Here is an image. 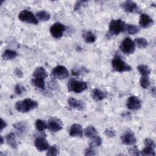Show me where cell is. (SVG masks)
I'll list each match as a JSON object with an SVG mask.
<instances>
[{
    "label": "cell",
    "mask_w": 156,
    "mask_h": 156,
    "mask_svg": "<svg viewBox=\"0 0 156 156\" xmlns=\"http://www.w3.org/2000/svg\"><path fill=\"white\" fill-rule=\"evenodd\" d=\"M38 107V102L32 99H25L18 101L15 104L16 110L21 113H26Z\"/></svg>",
    "instance_id": "obj_1"
},
{
    "label": "cell",
    "mask_w": 156,
    "mask_h": 156,
    "mask_svg": "<svg viewBox=\"0 0 156 156\" xmlns=\"http://www.w3.org/2000/svg\"><path fill=\"white\" fill-rule=\"evenodd\" d=\"M126 24L121 19L112 20L109 24V30L107 35H117L126 29Z\"/></svg>",
    "instance_id": "obj_2"
},
{
    "label": "cell",
    "mask_w": 156,
    "mask_h": 156,
    "mask_svg": "<svg viewBox=\"0 0 156 156\" xmlns=\"http://www.w3.org/2000/svg\"><path fill=\"white\" fill-rule=\"evenodd\" d=\"M87 88V84L85 82L77 80L74 79H70L68 82V89L70 91L76 93H80Z\"/></svg>",
    "instance_id": "obj_3"
},
{
    "label": "cell",
    "mask_w": 156,
    "mask_h": 156,
    "mask_svg": "<svg viewBox=\"0 0 156 156\" xmlns=\"http://www.w3.org/2000/svg\"><path fill=\"white\" fill-rule=\"evenodd\" d=\"M112 65L115 71L120 73L129 71L132 69L131 66L124 62L118 55H115L113 58L112 61Z\"/></svg>",
    "instance_id": "obj_4"
},
{
    "label": "cell",
    "mask_w": 156,
    "mask_h": 156,
    "mask_svg": "<svg viewBox=\"0 0 156 156\" xmlns=\"http://www.w3.org/2000/svg\"><path fill=\"white\" fill-rule=\"evenodd\" d=\"M18 18L20 21L27 23L33 24H37L38 21L34 15L27 10H23L21 11L18 15Z\"/></svg>",
    "instance_id": "obj_5"
},
{
    "label": "cell",
    "mask_w": 156,
    "mask_h": 156,
    "mask_svg": "<svg viewBox=\"0 0 156 156\" xmlns=\"http://www.w3.org/2000/svg\"><path fill=\"white\" fill-rule=\"evenodd\" d=\"M121 51L126 54H132L135 49V44L130 38H124L119 45Z\"/></svg>",
    "instance_id": "obj_6"
},
{
    "label": "cell",
    "mask_w": 156,
    "mask_h": 156,
    "mask_svg": "<svg viewBox=\"0 0 156 156\" xmlns=\"http://www.w3.org/2000/svg\"><path fill=\"white\" fill-rule=\"evenodd\" d=\"M51 76L54 79H64L69 76V73L65 66L58 65L52 69L51 71Z\"/></svg>",
    "instance_id": "obj_7"
},
{
    "label": "cell",
    "mask_w": 156,
    "mask_h": 156,
    "mask_svg": "<svg viewBox=\"0 0 156 156\" xmlns=\"http://www.w3.org/2000/svg\"><path fill=\"white\" fill-rule=\"evenodd\" d=\"M65 30V26L60 23H55L50 27V32L52 36L55 38H60L63 36Z\"/></svg>",
    "instance_id": "obj_8"
},
{
    "label": "cell",
    "mask_w": 156,
    "mask_h": 156,
    "mask_svg": "<svg viewBox=\"0 0 156 156\" xmlns=\"http://www.w3.org/2000/svg\"><path fill=\"white\" fill-rule=\"evenodd\" d=\"M47 127L50 131L55 132L60 130L63 127V125L62 121L59 119L51 118L48 120Z\"/></svg>",
    "instance_id": "obj_9"
},
{
    "label": "cell",
    "mask_w": 156,
    "mask_h": 156,
    "mask_svg": "<svg viewBox=\"0 0 156 156\" xmlns=\"http://www.w3.org/2000/svg\"><path fill=\"white\" fill-rule=\"evenodd\" d=\"M126 105L130 110H137L141 108V101L138 97L132 96L127 99Z\"/></svg>",
    "instance_id": "obj_10"
},
{
    "label": "cell",
    "mask_w": 156,
    "mask_h": 156,
    "mask_svg": "<svg viewBox=\"0 0 156 156\" xmlns=\"http://www.w3.org/2000/svg\"><path fill=\"white\" fill-rule=\"evenodd\" d=\"M122 143L126 145H132L136 142V138L133 132L131 131L126 132L121 136Z\"/></svg>",
    "instance_id": "obj_11"
},
{
    "label": "cell",
    "mask_w": 156,
    "mask_h": 156,
    "mask_svg": "<svg viewBox=\"0 0 156 156\" xmlns=\"http://www.w3.org/2000/svg\"><path fill=\"white\" fill-rule=\"evenodd\" d=\"M121 7L123 10L127 13L137 12L138 11V7L137 4L132 1H126L122 4Z\"/></svg>",
    "instance_id": "obj_12"
},
{
    "label": "cell",
    "mask_w": 156,
    "mask_h": 156,
    "mask_svg": "<svg viewBox=\"0 0 156 156\" xmlns=\"http://www.w3.org/2000/svg\"><path fill=\"white\" fill-rule=\"evenodd\" d=\"M34 144H35V147L40 152L46 151V150L48 149V148L49 147V143H48L47 140L45 138H42V137L37 138L35 140Z\"/></svg>",
    "instance_id": "obj_13"
},
{
    "label": "cell",
    "mask_w": 156,
    "mask_h": 156,
    "mask_svg": "<svg viewBox=\"0 0 156 156\" xmlns=\"http://www.w3.org/2000/svg\"><path fill=\"white\" fill-rule=\"evenodd\" d=\"M68 103L69 104V106L74 109H77L79 110H82L85 108V103L83 101H81L80 100H77L74 98H69L68 99Z\"/></svg>",
    "instance_id": "obj_14"
},
{
    "label": "cell",
    "mask_w": 156,
    "mask_h": 156,
    "mask_svg": "<svg viewBox=\"0 0 156 156\" xmlns=\"http://www.w3.org/2000/svg\"><path fill=\"white\" fill-rule=\"evenodd\" d=\"M154 24L153 20L147 14L143 13L140 15L139 24L143 28H147Z\"/></svg>",
    "instance_id": "obj_15"
},
{
    "label": "cell",
    "mask_w": 156,
    "mask_h": 156,
    "mask_svg": "<svg viewBox=\"0 0 156 156\" xmlns=\"http://www.w3.org/2000/svg\"><path fill=\"white\" fill-rule=\"evenodd\" d=\"M13 126L17 134L19 135H23L25 134L28 130V126L26 122L20 121L16 122L13 124Z\"/></svg>",
    "instance_id": "obj_16"
},
{
    "label": "cell",
    "mask_w": 156,
    "mask_h": 156,
    "mask_svg": "<svg viewBox=\"0 0 156 156\" xmlns=\"http://www.w3.org/2000/svg\"><path fill=\"white\" fill-rule=\"evenodd\" d=\"M82 134H83L82 128L79 124H74L71 126L70 130H69L70 136L82 137Z\"/></svg>",
    "instance_id": "obj_17"
},
{
    "label": "cell",
    "mask_w": 156,
    "mask_h": 156,
    "mask_svg": "<svg viewBox=\"0 0 156 156\" xmlns=\"http://www.w3.org/2000/svg\"><path fill=\"white\" fill-rule=\"evenodd\" d=\"M92 98L96 101H100L107 98V94L98 88L93 89L91 92Z\"/></svg>",
    "instance_id": "obj_18"
},
{
    "label": "cell",
    "mask_w": 156,
    "mask_h": 156,
    "mask_svg": "<svg viewBox=\"0 0 156 156\" xmlns=\"http://www.w3.org/2000/svg\"><path fill=\"white\" fill-rule=\"evenodd\" d=\"M33 77L34 78L45 79L48 77V73L44 68L40 66L34 70L33 73Z\"/></svg>",
    "instance_id": "obj_19"
},
{
    "label": "cell",
    "mask_w": 156,
    "mask_h": 156,
    "mask_svg": "<svg viewBox=\"0 0 156 156\" xmlns=\"http://www.w3.org/2000/svg\"><path fill=\"white\" fill-rule=\"evenodd\" d=\"M17 56H18V54L16 51L10 50V49L5 50L2 55V58L4 60H10L14 59Z\"/></svg>",
    "instance_id": "obj_20"
},
{
    "label": "cell",
    "mask_w": 156,
    "mask_h": 156,
    "mask_svg": "<svg viewBox=\"0 0 156 156\" xmlns=\"http://www.w3.org/2000/svg\"><path fill=\"white\" fill-rule=\"evenodd\" d=\"M85 135L87 137L90 138H93V137H94L95 136L97 135L98 134V131L96 130V129L94 128V126H88L84 131Z\"/></svg>",
    "instance_id": "obj_21"
},
{
    "label": "cell",
    "mask_w": 156,
    "mask_h": 156,
    "mask_svg": "<svg viewBox=\"0 0 156 156\" xmlns=\"http://www.w3.org/2000/svg\"><path fill=\"white\" fill-rule=\"evenodd\" d=\"M5 140L7 143L13 148H16L17 143L15 140V135L13 133H10L5 136Z\"/></svg>",
    "instance_id": "obj_22"
},
{
    "label": "cell",
    "mask_w": 156,
    "mask_h": 156,
    "mask_svg": "<svg viewBox=\"0 0 156 156\" xmlns=\"http://www.w3.org/2000/svg\"><path fill=\"white\" fill-rule=\"evenodd\" d=\"M32 83L38 88L43 90L45 88V82L44 79H38V78H33L31 80Z\"/></svg>",
    "instance_id": "obj_23"
},
{
    "label": "cell",
    "mask_w": 156,
    "mask_h": 156,
    "mask_svg": "<svg viewBox=\"0 0 156 156\" xmlns=\"http://www.w3.org/2000/svg\"><path fill=\"white\" fill-rule=\"evenodd\" d=\"M83 37L84 38V40L85 42L88 43H94L96 40V36L94 35L93 33H92L90 31H88L85 32L83 34Z\"/></svg>",
    "instance_id": "obj_24"
},
{
    "label": "cell",
    "mask_w": 156,
    "mask_h": 156,
    "mask_svg": "<svg viewBox=\"0 0 156 156\" xmlns=\"http://www.w3.org/2000/svg\"><path fill=\"white\" fill-rule=\"evenodd\" d=\"M38 18L42 21H46L49 20L50 18V15L49 13L44 10H41L37 13L36 14Z\"/></svg>",
    "instance_id": "obj_25"
},
{
    "label": "cell",
    "mask_w": 156,
    "mask_h": 156,
    "mask_svg": "<svg viewBox=\"0 0 156 156\" xmlns=\"http://www.w3.org/2000/svg\"><path fill=\"white\" fill-rule=\"evenodd\" d=\"M133 42L139 48H144L147 45V41L144 38H136Z\"/></svg>",
    "instance_id": "obj_26"
},
{
    "label": "cell",
    "mask_w": 156,
    "mask_h": 156,
    "mask_svg": "<svg viewBox=\"0 0 156 156\" xmlns=\"http://www.w3.org/2000/svg\"><path fill=\"white\" fill-rule=\"evenodd\" d=\"M137 69L138 70V71L140 72V73L143 76V75H149L151 73V70L149 69V68L146 65H143V64H140L137 66Z\"/></svg>",
    "instance_id": "obj_27"
},
{
    "label": "cell",
    "mask_w": 156,
    "mask_h": 156,
    "mask_svg": "<svg viewBox=\"0 0 156 156\" xmlns=\"http://www.w3.org/2000/svg\"><path fill=\"white\" fill-rule=\"evenodd\" d=\"M140 85L143 88H147L150 85L149 78L147 75H143L140 79Z\"/></svg>",
    "instance_id": "obj_28"
},
{
    "label": "cell",
    "mask_w": 156,
    "mask_h": 156,
    "mask_svg": "<svg viewBox=\"0 0 156 156\" xmlns=\"http://www.w3.org/2000/svg\"><path fill=\"white\" fill-rule=\"evenodd\" d=\"M35 126L37 130L40 132H42L47 128L46 123L42 119H37L35 122Z\"/></svg>",
    "instance_id": "obj_29"
},
{
    "label": "cell",
    "mask_w": 156,
    "mask_h": 156,
    "mask_svg": "<svg viewBox=\"0 0 156 156\" xmlns=\"http://www.w3.org/2000/svg\"><path fill=\"white\" fill-rule=\"evenodd\" d=\"M59 154V149L57 146L52 145L50 146L47 152V155L48 156H55Z\"/></svg>",
    "instance_id": "obj_30"
},
{
    "label": "cell",
    "mask_w": 156,
    "mask_h": 156,
    "mask_svg": "<svg viewBox=\"0 0 156 156\" xmlns=\"http://www.w3.org/2000/svg\"><path fill=\"white\" fill-rule=\"evenodd\" d=\"M140 154L143 156H154L155 155L154 148L151 147H145V148L141 151Z\"/></svg>",
    "instance_id": "obj_31"
},
{
    "label": "cell",
    "mask_w": 156,
    "mask_h": 156,
    "mask_svg": "<svg viewBox=\"0 0 156 156\" xmlns=\"http://www.w3.org/2000/svg\"><path fill=\"white\" fill-rule=\"evenodd\" d=\"M126 30L127 31V32L129 34L134 35L139 32L140 29L137 26L133 25V24H127Z\"/></svg>",
    "instance_id": "obj_32"
},
{
    "label": "cell",
    "mask_w": 156,
    "mask_h": 156,
    "mask_svg": "<svg viewBox=\"0 0 156 156\" xmlns=\"http://www.w3.org/2000/svg\"><path fill=\"white\" fill-rule=\"evenodd\" d=\"M91 139H92V141L90 143V147L94 148V147L101 146L102 143V139L99 136L96 135Z\"/></svg>",
    "instance_id": "obj_33"
},
{
    "label": "cell",
    "mask_w": 156,
    "mask_h": 156,
    "mask_svg": "<svg viewBox=\"0 0 156 156\" xmlns=\"http://www.w3.org/2000/svg\"><path fill=\"white\" fill-rule=\"evenodd\" d=\"M88 71L86 68H74L72 69V74L74 76H79L82 74L83 73H87Z\"/></svg>",
    "instance_id": "obj_34"
},
{
    "label": "cell",
    "mask_w": 156,
    "mask_h": 156,
    "mask_svg": "<svg viewBox=\"0 0 156 156\" xmlns=\"http://www.w3.org/2000/svg\"><path fill=\"white\" fill-rule=\"evenodd\" d=\"M129 153L130 155L138 156L140 155V151H138L136 146H133L129 150Z\"/></svg>",
    "instance_id": "obj_35"
},
{
    "label": "cell",
    "mask_w": 156,
    "mask_h": 156,
    "mask_svg": "<svg viewBox=\"0 0 156 156\" xmlns=\"http://www.w3.org/2000/svg\"><path fill=\"white\" fill-rule=\"evenodd\" d=\"M26 91L25 88L23 87V86H21V85H16L15 87V92L16 93V94H21L23 92H24Z\"/></svg>",
    "instance_id": "obj_36"
},
{
    "label": "cell",
    "mask_w": 156,
    "mask_h": 156,
    "mask_svg": "<svg viewBox=\"0 0 156 156\" xmlns=\"http://www.w3.org/2000/svg\"><path fill=\"white\" fill-rule=\"evenodd\" d=\"M144 145H145V147H151L152 148H155V147L154 141L151 138H146L144 140Z\"/></svg>",
    "instance_id": "obj_37"
},
{
    "label": "cell",
    "mask_w": 156,
    "mask_h": 156,
    "mask_svg": "<svg viewBox=\"0 0 156 156\" xmlns=\"http://www.w3.org/2000/svg\"><path fill=\"white\" fill-rule=\"evenodd\" d=\"M48 87L51 90H55L58 88V85L57 81H55V80H52L48 83Z\"/></svg>",
    "instance_id": "obj_38"
},
{
    "label": "cell",
    "mask_w": 156,
    "mask_h": 156,
    "mask_svg": "<svg viewBox=\"0 0 156 156\" xmlns=\"http://www.w3.org/2000/svg\"><path fill=\"white\" fill-rule=\"evenodd\" d=\"M104 133L105 135L109 137V138H113L115 137V132L114 130H112V129H107L105 132H104Z\"/></svg>",
    "instance_id": "obj_39"
},
{
    "label": "cell",
    "mask_w": 156,
    "mask_h": 156,
    "mask_svg": "<svg viewBox=\"0 0 156 156\" xmlns=\"http://www.w3.org/2000/svg\"><path fill=\"white\" fill-rule=\"evenodd\" d=\"M88 3V1H77L76 4H75V7H74V10H79L81 6L82 5H85Z\"/></svg>",
    "instance_id": "obj_40"
},
{
    "label": "cell",
    "mask_w": 156,
    "mask_h": 156,
    "mask_svg": "<svg viewBox=\"0 0 156 156\" xmlns=\"http://www.w3.org/2000/svg\"><path fill=\"white\" fill-rule=\"evenodd\" d=\"M96 154L93 150V147H89L85 151V155H94Z\"/></svg>",
    "instance_id": "obj_41"
},
{
    "label": "cell",
    "mask_w": 156,
    "mask_h": 156,
    "mask_svg": "<svg viewBox=\"0 0 156 156\" xmlns=\"http://www.w3.org/2000/svg\"><path fill=\"white\" fill-rule=\"evenodd\" d=\"M15 74H16L18 77H20V78H21V77H22L23 76V72H22L19 68H16L15 69Z\"/></svg>",
    "instance_id": "obj_42"
},
{
    "label": "cell",
    "mask_w": 156,
    "mask_h": 156,
    "mask_svg": "<svg viewBox=\"0 0 156 156\" xmlns=\"http://www.w3.org/2000/svg\"><path fill=\"white\" fill-rule=\"evenodd\" d=\"M7 126V123L5 121H4L2 118L1 119V130H2L4 128H5Z\"/></svg>",
    "instance_id": "obj_43"
},
{
    "label": "cell",
    "mask_w": 156,
    "mask_h": 156,
    "mask_svg": "<svg viewBox=\"0 0 156 156\" xmlns=\"http://www.w3.org/2000/svg\"><path fill=\"white\" fill-rule=\"evenodd\" d=\"M152 94H153V96H155V88H154V87L153 88V89H152Z\"/></svg>",
    "instance_id": "obj_44"
},
{
    "label": "cell",
    "mask_w": 156,
    "mask_h": 156,
    "mask_svg": "<svg viewBox=\"0 0 156 156\" xmlns=\"http://www.w3.org/2000/svg\"><path fill=\"white\" fill-rule=\"evenodd\" d=\"M1 144H2L3 143V141H4V138L2 137V136H1Z\"/></svg>",
    "instance_id": "obj_45"
}]
</instances>
